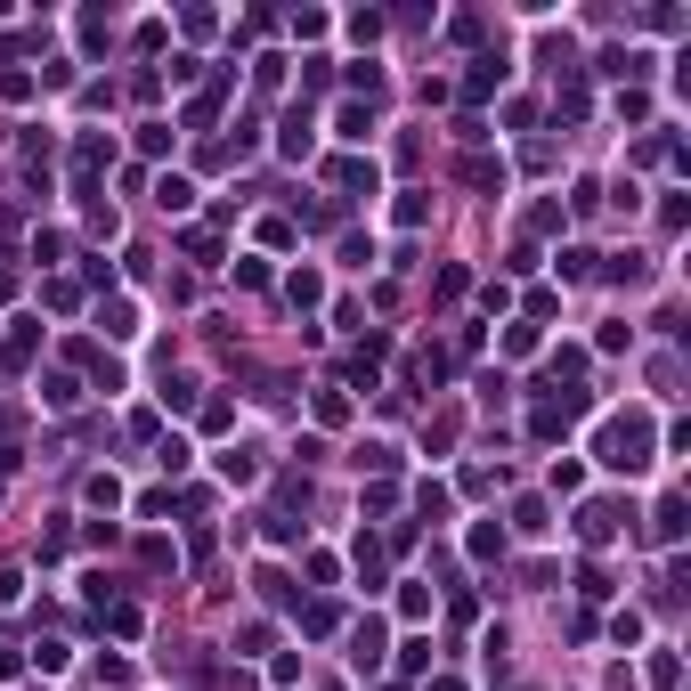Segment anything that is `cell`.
Masks as SVG:
<instances>
[{"mask_svg":"<svg viewBox=\"0 0 691 691\" xmlns=\"http://www.w3.org/2000/svg\"><path fill=\"white\" fill-rule=\"evenodd\" d=\"M651 456H659L651 415H610V423L594 431V464H602V472H643Z\"/></svg>","mask_w":691,"mask_h":691,"instance_id":"cell-1","label":"cell"},{"mask_svg":"<svg viewBox=\"0 0 691 691\" xmlns=\"http://www.w3.org/2000/svg\"><path fill=\"white\" fill-rule=\"evenodd\" d=\"M618 529H626V513L610 505V496H594V505H578V537H586V545H610Z\"/></svg>","mask_w":691,"mask_h":691,"instance_id":"cell-2","label":"cell"},{"mask_svg":"<svg viewBox=\"0 0 691 691\" xmlns=\"http://www.w3.org/2000/svg\"><path fill=\"white\" fill-rule=\"evenodd\" d=\"M326 179L342 187V196H374V179H383V171H374L366 155H334V163H326Z\"/></svg>","mask_w":691,"mask_h":691,"instance_id":"cell-3","label":"cell"},{"mask_svg":"<svg viewBox=\"0 0 691 691\" xmlns=\"http://www.w3.org/2000/svg\"><path fill=\"white\" fill-rule=\"evenodd\" d=\"M350 667H358V675L383 667V618H358V626H350Z\"/></svg>","mask_w":691,"mask_h":691,"instance_id":"cell-4","label":"cell"},{"mask_svg":"<svg viewBox=\"0 0 691 691\" xmlns=\"http://www.w3.org/2000/svg\"><path fill=\"white\" fill-rule=\"evenodd\" d=\"M505 49H488V57H472V82H464V98H488V90H505Z\"/></svg>","mask_w":691,"mask_h":691,"instance_id":"cell-5","label":"cell"},{"mask_svg":"<svg viewBox=\"0 0 691 691\" xmlns=\"http://www.w3.org/2000/svg\"><path fill=\"white\" fill-rule=\"evenodd\" d=\"M285 301H293V309H318V301H326V277H318V269H293V277H285Z\"/></svg>","mask_w":691,"mask_h":691,"instance_id":"cell-6","label":"cell"},{"mask_svg":"<svg viewBox=\"0 0 691 691\" xmlns=\"http://www.w3.org/2000/svg\"><path fill=\"white\" fill-rule=\"evenodd\" d=\"M220 480H228V488H253V480H261V456H253V448H228V456H220Z\"/></svg>","mask_w":691,"mask_h":691,"instance_id":"cell-7","label":"cell"},{"mask_svg":"<svg viewBox=\"0 0 691 691\" xmlns=\"http://www.w3.org/2000/svg\"><path fill=\"white\" fill-rule=\"evenodd\" d=\"M98 326H106L114 342H131V334H139V309H131V301H98Z\"/></svg>","mask_w":691,"mask_h":691,"instance_id":"cell-8","label":"cell"},{"mask_svg":"<svg viewBox=\"0 0 691 691\" xmlns=\"http://www.w3.org/2000/svg\"><path fill=\"white\" fill-rule=\"evenodd\" d=\"M334 131H342L350 147H366V139H374V106H342V114H334Z\"/></svg>","mask_w":691,"mask_h":691,"instance_id":"cell-9","label":"cell"},{"mask_svg":"<svg viewBox=\"0 0 691 691\" xmlns=\"http://www.w3.org/2000/svg\"><path fill=\"white\" fill-rule=\"evenodd\" d=\"M683 537V496H667V505L651 513V545H675Z\"/></svg>","mask_w":691,"mask_h":691,"instance_id":"cell-10","label":"cell"},{"mask_svg":"<svg viewBox=\"0 0 691 691\" xmlns=\"http://www.w3.org/2000/svg\"><path fill=\"white\" fill-rule=\"evenodd\" d=\"M415 513H423V521H448V513H456V496L439 488V480H423V488H415Z\"/></svg>","mask_w":691,"mask_h":691,"instance_id":"cell-11","label":"cell"},{"mask_svg":"<svg viewBox=\"0 0 691 691\" xmlns=\"http://www.w3.org/2000/svg\"><path fill=\"white\" fill-rule=\"evenodd\" d=\"M301 635H318V643L342 635V610H334V602H309V610H301Z\"/></svg>","mask_w":691,"mask_h":691,"instance_id":"cell-12","label":"cell"},{"mask_svg":"<svg viewBox=\"0 0 691 691\" xmlns=\"http://www.w3.org/2000/svg\"><path fill=\"white\" fill-rule=\"evenodd\" d=\"M155 204H163V212H187V204H196V187H187L179 171H163V179H155Z\"/></svg>","mask_w":691,"mask_h":691,"instance_id":"cell-13","label":"cell"},{"mask_svg":"<svg viewBox=\"0 0 691 691\" xmlns=\"http://www.w3.org/2000/svg\"><path fill=\"white\" fill-rule=\"evenodd\" d=\"M309 131H318V122H309V106H293V114H285V139H277V147H285V155H309Z\"/></svg>","mask_w":691,"mask_h":691,"instance_id":"cell-14","label":"cell"},{"mask_svg":"<svg viewBox=\"0 0 691 691\" xmlns=\"http://www.w3.org/2000/svg\"><path fill=\"white\" fill-rule=\"evenodd\" d=\"M513 529H521V537H545V529H553V521H545V496H521V505H513Z\"/></svg>","mask_w":691,"mask_h":691,"instance_id":"cell-15","label":"cell"},{"mask_svg":"<svg viewBox=\"0 0 691 691\" xmlns=\"http://www.w3.org/2000/svg\"><path fill=\"white\" fill-rule=\"evenodd\" d=\"M602 277H610V285H643V277H651V261H643V253H618Z\"/></svg>","mask_w":691,"mask_h":691,"instance_id":"cell-16","label":"cell"},{"mask_svg":"<svg viewBox=\"0 0 691 691\" xmlns=\"http://www.w3.org/2000/svg\"><path fill=\"white\" fill-rule=\"evenodd\" d=\"M82 496H90L98 513H114V505H122V480H114V472H90V488H82Z\"/></svg>","mask_w":691,"mask_h":691,"instance_id":"cell-17","label":"cell"},{"mask_svg":"<svg viewBox=\"0 0 691 691\" xmlns=\"http://www.w3.org/2000/svg\"><path fill=\"white\" fill-rule=\"evenodd\" d=\"M220 98H228V74H220V82H212V90H196V106H187V122H196V131H204V122H212V114H220Z\"/></svg>","mask_w":691,"mask_h":691,"instance_id":"cell-18","label":"cell"},{"mask_svg":"<svg viewBox=\"0 0 691 691\" xmlns=\"http://www.w3.org/2000/svg\"><path fill=\"white\" fill-rule=\"evenodd\" d=\"M464 545H472V561H496V553H505V529H496V521H480Z\"/></svg>","mask_w":691,"mask_h":691,"instance_id":"cell-19","label":"cell"},{"mask_svg":"<svg viewBox=\"0 0 691 691\" xmlns=\"http://www.w3.org/2000/svg\"><path fill=\"white\" fill-rule=\"evenodd\" d=\"M41 399H49V407H57V415H66V407H74V399H82V383H74V374H49V383H41Z\"/></svg>","mask_w":691,"mask_h":691,"instance_id":"cell-20","label":"cell"},{"mask_svg":"<svg viewBox=\"0 0 691 691\" xmlns=\"http://www.w3.org/2000/svg\"><path fill=\"white\" fill-rule=\"evenodd\" d=\"M358 578H366V594L383 586V545H374V537H358Z\"/></svg>","mask_w":691,"mask_h":691,"instance_id":"cell-21","label":"cell"},{"mask_svg":"<svg viewBox=\"0 0 691 691\" xmlns=\"http://www.w3.org/2000/svg\"><path fill=\"white\" fill-rule=\"evenodd\" d=\"M318 423H326V431H334V423H350V391H334V383H326V391H318Z\"/></svg>","mask_w":691,"mask_h":691,"instance_id":"cell-22","label":"cell"},{"mask_svg":"<svg viewBox=\"0 0 691 691\" xmlns=\"http://www.w3.org/2000/svg\"><path fill=\"white\" fill-rule=\"evenodd\" d=\"M399 618H431V586H423V578L399 586Z\"/></svg>","mask_w":691,"mask_h":691,"instance_id":"cell-23","label":"cell"},{"mask_svg":"<svg viewBox=\"0 0 691 691\" xmlns=\"http://www.w3.org/2000/svg\"><path fill=\"white\" fill-rule=\"evenodd\" d=\"M391 464H399L391 439H366V448H358V472H391Z\"/></svg>","mask_w":691,"mask_h":691,"instance_id":"cell-24","label":"cell"},{"mask_svg":"<svg viewBox=\"0 0 691 691\" xmlns=\"http://www.w3.org/2000/svg\"><path fill=\"white\" fill-rule=\"evenodd\" d=\"M594 277V253H586V244H570V253H561V285H586Z\"/></svg>","mask_w":691,"mask_h":691,"instance_id":"cell-25","label":"cell"},{"mask_svg":"<svg viewBox=\"0 0 691 691\" xmlns=\"http://www.w3.org/2000/svg\"><path fill=\"white\" fill-rule=\"evenodd\" d=\"M610 643L635 651V643H643V610H618V618H610Z\"/></svg>","mask_w":691,"mask_h":691,"instance_id":"cell-26","label":"cell"},{"mask_svg":"<svg viewBox=\"0 0 691 691\" xmlns=\"http://www.w3.org/2000/svg\"><path fill=\"white\" fill-rule=\"evenodd\" d=\"M163 407L187 415V407H196V383H187V374H171V383H163Z\"/></svg>","mask_w":691,"mask_h":691,"instance_id":"cell-27","label":"cell"},{"mask_svg":"<svg viewBox=\"0 0 691 691\" xmlns=\"http://www.w3.org/2000/svg\"><path fill=\"white\" fill-rule=\"evenodd\" d=\"M204 431H236V399H204Z\"/></svg>","mask_w":691,"mask_h":691,"instance_id":"cell-28","label":"cell"},{"mask_svg":"<svg viewBox=\"0 0 691 691\" xmlns=\"http://www.w3.org/2000/svg\"><path fill=\"white\" fill-rule=\"evenodd\" d=\"M293 33L301 41H326V9H293Z\"/></svg>","mask_w":691,"mask_h":691,"instance_id":"cell-29","label":"cell"},{"mask_svg":"<svg viewBox=\"0 0 691 691\" xmlns=\"http://www.w3.org/2000/svg\"><path fill=\"white\" fill-rule=\"evenodd\" d=\"M171 147V122H139V155H163Z\"/></svg>","mask_w":691,"mask_h":691,"instance_id":"cell-30","label":"cell"},{"mask_svg":"<svg viewBox=\"0 0 691 691\" xmlns=\"http://www.w3.org/2000/svg\"><path fill=\"white\" fill-rule=\"evenodd\" d=\"M49 309H82V285L74 277H49Z\"/></svg>","mask_w":691,"mask_h":691,"instance_id":"cell-31","label":"cell"},{"mask_svg":"<svg viewBox=\"0 0 691 691\" xmlns=\"http://www.w3.org/2000/svg\"><path fill=\"white\" fill-rule=\"evenodd\" d=\"M33 667L41 675H66V643H33Z\"/></svg>","mask_w":691,"mask_h":691,"instance_id":"cell-32","label":"cell"},{"mask_svg":"<svg viewBox=\"0 0 691 691\" xmlns=\"http://www.w3.org/2000/svg\"><path fill=\"white\" fill-rule=\"evenodd\" d=\"M33 90H41V82H33V74H0V98H9V106H25V98H33Z\"/></svg>","mask_w":691,"mask_h":691,"instance_id":"cell-33","label":"cell"},{"mask_svg":"<svg viewBox=\"0 0 691 691\" xmlns=\"http://www.w3.org/2000/svg\"><path fill=\"white\" fill-rule=\"evenodd\" d=\"M464 179H472V187H505V163H480V155H472V163H464Z\"/></svg>","mask_w":691,"mask_h":691,"instance_id":"cell-34","label":"cell"},{"mask_svg":"<svg viewBox=\"0 0 691 691\" xmlns=\"http://www.w3.org/2000/svg\"><path fill=\"white\" fill-rule=\"evenodd\" d=\"M423 220H431V204H423L415 187H407V196H399V228H423Z\"/></svg>","mask_w":691,"mask_h":691,"instance_id":"cell-35","label":"cell"},{"mask_svg":"<svg viewBox=\"0 0 691 691\" xmlns=\"http://www.w3.org/2000/svg\"><path fill=\"white\" fill-rule=\"evenodd\" d=\"M106 41H114V25H106V17L90 9V17H82V49H106Z\"/></svg>","mask_w":691,"mask_h":691,"instance_id":"cell-36","label":"cell"},{"mask_svg":"<svg viewBox=\"0 0 691 691\" xmlns=\"http://www.w3.org/2000/svg\"><path fill=\"white\" fill-rule=\"evenodd\" d=\"M505 350H513V358H529V350H537V326H529V318H521V326H505Z\"/></svg>","mask_w":691,"mask_h":691,"instance_id":"cell-37","label":"cell"},{"mask_svg":"<svg viewBox=\"0 0 691 691\" xmlns=\"http://www.w3.org/2000/svg\"><path fill=\"white\" fill-rule=\"evenodd\" d=\"M399 667H407V675H423V667H431V643H423V635H415V643H399Z\"/></svg>","mask_w":691,"mask_h":691,"instance_id":"cell-38","label":"cell"},{"mask_svg":"<svg viewBox=\"0 0 691 691\" xmlns=\"http://www.w3.org/2000/svg\"><path fill=\"white\" fill-rule=\"evenodd\" d=\"M675 675H683V667H675V651H659V659H651V691H675Z\"/></svg>","mask_w":691,"mask_h":691,"instance_id":"cell-39","label":"cell"},{"mask_svg":"<svg viewBox=\"0 0 691 691\" xmlns=\"http://www.w3.org/2000/svg\"><path fill=\"white\" fill-rule=\"evenodd\" d=\"M431 691H464V683H456V675H431Z\"/></svg>","mask_w":691,"mask_h":691,"instance_id":"cell-40","label":"cell"}]
</instances>
